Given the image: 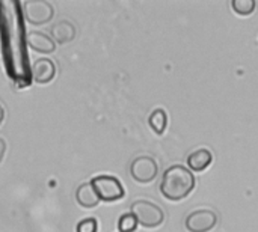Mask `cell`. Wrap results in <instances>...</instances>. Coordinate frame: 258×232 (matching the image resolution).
Returning a JSON list of instances; mask_svg holds the SVG:
<instances>
[{
    "mask_svg": "<svg viewBox=\"0 0 258 232\" xmlns=\"http://www.w3.org/2000/svg\"><path fill=\"white\" fill-rule=\"evenodd\" d=\"M159 165L150 156H139L130 165V175L139 184H150L157 178Z\"/></svg>",
    "mask_w": 258,
    "mask_h": 232,
    "instance_id": "4",
    "label": "cell"
},
{
    "mask_svg": "<svg viewBox=\"0 0 258 232\" xmlns=\"http://www.w3.org/2000/svg\"><path fill=\"white\" fill-rule=\"evenodd\" d=\"M148 124H150V127L153 128V131L156 134H159V136L163 134L165 130H166V125H168V115H166V112L163 109H156L150 115Z\"/></svg>",
    "mask_w": 258,
    "mask_h": 232,
    "instance_id": "12",
    "label": "cell"
},
{
    "mask_svg": "<svg viewBox=\"0 0 258 232\" xmlns=\"http://www.w3.org/2000/svg\"><path fill=\"white\" fill-rule=\"evenodd\" d=\"M23 9H24L26 20L30 24H35V26L47 24L48 21H51V18L54 15L53 5L45 2V0H29V2H24Z\"/></svg>",
    "mask_w": 258,
    "mask_h": 232,
    "instance_id": "6",
    "label": "cell"
},
{
    "mask_svg": "<svg viewBox=\"0 0 258 232\" xmlns=\"http://www.w3.org/2000/svg\"><path fill=\"white\" fill-rule=\"evenodd\" d=\"M138 220L132 213H125L118 220V231L119 232H135L138 229Z\"/></svg>",
    "mask_w": 258,
    "mask_h": 232,
    "instance_id": "14",
    "label": "cell"
},
{
    "mask_svg": "<svg viewBox=\"0 0 258 232\" xmlns=\"http://www.w3.org/2000/svg\"><path fill=\"white\" fill-rule=\"evenodd\" d=\"M50 36L54 42L59 44H67L76 38V27L71 21L68 20H60L54 23L50 29Z\"/></svg>",
    "mask_w": 258,
    "mask_h": 232,
    "instance_id": "9",
    "label": "cell"
},
{
    "mask_svg": "<svg viewBox=\"0 0 258 232\" xmlns=\"http://www.w3.org/2000/svg\"><path fill=\"white\" fill-rule=\"evenodd\" d=\"M32 75L33 80L39 85L50 83L56 75V65L48 57H39L32 65Z\"/></svg>",
    "mask_w": 258,
    "mask_h": 232,
    "instance_id": "7",
    "label": "cell"
},
{
    "mask_svg": "<svg viewBox=\"0 0 258 232\" xmlns=\"http://www.w3.org/2000/svg\"><path fill=\"white\" fill-rule=\"evenodd\" d=\"M138 223L147 229H154L159 228L163 222H165V213L163 210L151 202V201H145V199H138L132 204V211H130Z\"/></svg>",
    "mask_w": 258,
    "mask_h": 232,
    "instance_id": "2",
    "label": "cell"
},
{
    "mask_svg": "<svg viewBox=\"0 0 258 232\" xmlns=\"http://www.w3.org/2000/svg\"><path fill=\"white\" fill-rule=\"evenodd\" d=\"M98 231V222L95 217H86L77 223L76 232H97Z\"/></svg>",
    "mask_w": 258,
    "mask_h": 232,
    "instance_id": "15",
    "label": "cell"
},
{
    "mask_svg": "<svg viewBox=\"0 0 258 232\" xmlns=\"http://www.w3.org/2000/svg\"><path fill=\"white\" fill-rule=\"evenodd\" d=\"M3 119H5V109H3V106L0 104V125H2V122H3Z\"/></svg>",
    "mask_w": 258,
    "mask_h": 232,
    "instance_id": "17",
    "label": "cell"
},
{
    "mask_svg": "<svg viewBox=\"0 0 258 232\" xmlns=\"http://www.w3.org/2000/svg\"><path fill=\"white\" fill-rule=\"evenodd\" d=\"M218 225V214L210 208H198L187 214L184 226L189 232H209Z\"/></svg>",
    "mask_w": 258,
    "mask_h": 232,
    "instance_id": "5",
    "label": "cell"
},
{
    "mask_svg": "<svg viewBox=\"0 0 258 232\" xmlns=\"http://www.w3.org/2000/svg\"><path fill=\"white\" fill-rule=\"evenodd\" d=\"M231 8L234 9V12L237 15L246 17L255 11L257 2L255 0H231Z\"/></svg>",
    "mask_w": 258,
    "mask_h": 232,
    "instance_id": "13",
    "label": "cell"
},
{
    "mask_svg": "<svg viewBox=\"0 0 258 232\" xmlns=\"http://www.w3.org/2000/svg\"><path fill=\"white\" fill-rule=\"evenodd\" d=\"M94 190L97 192L100 201L104 202H115L124 198L125 192L121 181L112 175H98L91 180Z\"/></svg>",
    "mask_w": 258,
    "mask_h": 232,
    "instance_id": "3",
    "label": "cell"
},
{
    "mask_svg": "<svg viewBox=\"0 0 258 232\" xmlns=\"http://www.w3.org/2000/svg\"><path fill=\"white\" fill-rule=\"evenodd\" d=\"M195 184H197V180L190 169L181 165H174L168 168L162 177L160 193L168 201L177 202V201L187 198L190 192L195 189Z\"/></svg>",
    "mask_w": 258,
    "mask_h": 232,
    "instance_id": "1",
    "label": "cell"
},
{
    "mask_svg": "<svg viewBox=\"0 0 258 232\" xmlns=\"http://www.w3.org/2000/svg\"><path fill=\"white\" fill-rule=\"evenodd\" d=\"M27 44L32 50L38 53H44V54L53 53L56 48V42L51 39V36L42 32H36V30L27 32Z\"/></svg>",
    "mask_w": 258,
    "mask_h": 232,
    "instance_id": "8",
    "label": "cell"
},
{
    "mask_svg": "<svg viewBox=\"0 0 258 232\" xmlns=\"http://www.w3.org/2000/svg\"><path fill=\"white\" fill-rule=\"evenodd\" d=\"M76 201L83 208H95L100 204V198H98L97 192L94 190L91 181L79 186V189L76 192Z\"/></svg>",
    "mask_w": 258,
    "mask_h": 232,
    "instance_id": "11",
    "label": "cell"
},
{
    "mask_svg": "<svg viewBox=\"0 0 258 232\" xmlns=\"http://www.w3.org/2000/svg\"><path fill=\"white\" fill-rule=\"evenodd\" d=\"M212 162H213V154L207 148H200L194 151L192 154H189L187 157V166L190 171H195V172L206 171L212 165Z\"/></svg>",
    "mask_w": 258,
    "mask_h": 232,
    "instance_id": "10",
    "label": "cell"
},
{
    "mask_svg": "<svg viewBox=\"0 0 258 232\" xmlns=\"http://www.w3.org/2000/svg\"><path fill=\"white\" fill-rule=\"evenodd\" d=\"M5 152H6V142H5V139L0 137V163L3 162Z\"/></svg>",
    "mask_w": 258,
    "mask_h": 232,
    "instance_id": "16",
    "label": "cell"
}]
</instances>
